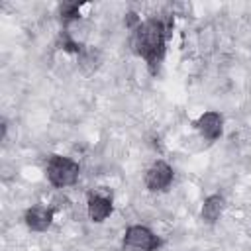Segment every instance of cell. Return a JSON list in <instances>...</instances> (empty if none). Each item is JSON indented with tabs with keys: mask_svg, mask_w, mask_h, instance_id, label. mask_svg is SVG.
I'll use <instances>...</instances> for the list:
<instances>
[{
	"mask_svg": "<svg viewBox=\"0 0 251 251\" xmlns=\"http://www.w3.org/2000/svg\"><path fill=\"white\" fill-rule=\"evenodd\" d=\"M133 47L151 69L161 63L165 53V25L161 20H147L133 29Z\"/></svg>",
	"mask_w": 251,
	"mask_h": 251,
	"instance_id": "obj_1",
	"label": "cell"
},
{
	"mask_svg": "<svg viewBox=\"0 0 251 251\" xmlns=\"http://www.w3.org/2000/svg\"><path fill=\"white\" fill-rule=\"evenodd\" d=\"M196 127H198L202 137H206L210 141H216L224 131V118L218 112H204L196 120Z\"/></svg>",
	"mask_w": 251,
	"mask_h": 251,
	"instance_id": "obj_6",
	"label": "cell"
},
{
	"mask_svg": "<svg viewBox=\"0 0 251 251\" xmlns=\"http://www.w3.org/2000/svg\"><path fill=\"white\" fill-rule=\"evenodd\" d=\"M224 212V198L214 194V196H208L202 204V218L208 222V224H214L216 220H220Z\"/></svg>",
	"mask_w": 251,
	"mask_h": 251,
	"instance_id": "obj_8",
	"label": "cell"
},
{
	"mask_svg": "<svg viewBox=\"0 0 251 251\" xmlns=\"http://www.w3.org/2000/svg\"><path fill=\"white\" fill-rule=\"evenodd\" d=\"M80 175V167L78 163H75L69 157H61V155H53L47 163V178L53 186L57 188H67L73 186L78 180Z\"/></svg>",
	"mask_w": 251,
	"mask_h": 251,
	"instance_id": "obj_2",
	"label": "cell"
},
{
	"mask_svg": "<svg viewBox=\"0 0 251 251\" xmlns=\"http://www.w3.org/2000/svg\"><path fill=\"white\" fill-rule=\"evenodd\" d=\"M171 182H173V167L169 163H165V161L153 163L145 173V186L149 190H153V192L169 188Z\"/></svg>",
	"mask_w": 251,
	"mask_h": 251,
	"instance_id": "obj_4",
	"label": "cell"
},
{
	"mask_svg": "<svg viewBox=\"0 0 251 251\" xmlns=\"http://www.w3.org/2000/svg\"><path fill=\"white\" fill-rule=\"evenodd\" d=\"M53 208L47 206H31L25 210V226L31 231H47L53 224Z\"/></svg>",
	"mask_w": 251,
	"mask_h": 251,
	"instance_id": "obj_5",
	"label": "cell"
},
{
	"mask_svg": "<svg viewBox=\"0 0 251 251\" xmlns=\"http://www.w3.org/2000/svg\"><path fill=\"white\" fill-rule=\"evenodd\" d=\"M126 251H155L159 247V237L145 226H129L124 233Z\"/></svg>",
	"mask_w": 251,
	"mask_h": 251,
	"instance_id": "obj_3",
	"label": "cell"
},
{
	"mask_svg": "<svg viewBox=\"0 0 251 251\" xmlns=\"http://www.w3.org/2000/svg\"><path fill=\"white\" fill-rule=\"evenodd\" d=\"M86 212H88V218L92 222L100 224V222H104L112 214V200L108 196H102V194H92L88 198Z\"/></svg>",
	"mask_w": 251,
	"mask_h": 251,
	"instance_id": "obj_7",
	"label": "cell"
},
{
	"mask_svg": "<svg viewBox=\"0 0 251 251\" xmlns=\"http://www.w3.org/2000/svg\"><path fill=\"white\" fill-rule=\"evenodd\" d=\"M59 12H61V18L65 22H69V24L71 22H76L80 18V6L76 2H63L61 8H59Z\"/></svg>",
	"mask_w": 251,
	"mask_h": 251,
	"instance_id": "obj_9",
	"label": "cell"
}]
</instances>
